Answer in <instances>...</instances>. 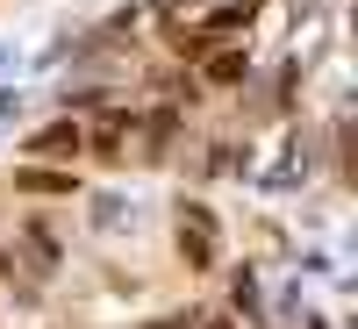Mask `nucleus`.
Segmentation results:
<instances>
[{
  "instance_id": "obj_2",
  "label": "nucleus",
  "mask_w": 358,
  "mask_h": 329,
  "mask_svg": "<svg viewBox=\"0 0 358 329\" xmlns=\"http://www.w3.org/2000/svg\"><path fill=\"white\" fill-rule=\"evenodd\" d=\"M15 187H22V193H72L79 179H72V172H50V165H22Z\"/></svg>"
},
{
  "instance_id": "obj_6",
  "label": "nucleus",
  "mask_w": 358,
  "mask_h": 329,
  "mask_svg": "<svg viewBox=\"0 0 358 329\" xmlns=\"http://www.w3.org/2000/svg\"><path fill=\"white\" fill-rule=\"evenodd\" d=\"M208 329H236V322H208Z\"/></svg>"
},
{
  "instance_id": "obj_5",
  "label": "nucleus",
  "mask_w": 358,
  "mask_h": 329,
  "mask_svg": "<svg viewBox=\"0 0 358 329\" xmlns=\"http://www.w3.org/2000/svg\"><path fill=\"white\" fill-rule=\"evenodd\" d=\"M208 79H215V86L244 79V50H215V57H208Z\"/></svg>"
},
{
  "instance_id": "obj_1",
  "label": "nucleus",
  "mask_w": 358,
  "mask_h": 329,
  "mask_svg": "<svg viewBox=\"0 0 358 329\" xmlns=\"http://www.w3.org/2000/svg\"><path fill=\"white\" fill-rule=\"evenodd\" d=\"M179 251H187V265L215 258V222H208V207H179Z\"/></svg>"
},
{
  "instance_id": "obj_4",
  "label": "nucleus",
  "mask_w": 358,
  "mask_h": 329,
  "mask_svg": "<svg viewBox=\"0 0 358 329\" xmlns=\"http://www.w3.org/2000/svg\"><path fill=\"white\" fill-rule=\"evenodd\" d=\"M258 15V0H222L215 15H208V36H222V29H236V22H251Z\"/></svg>"
},
{
  "instance_id": "obj_3",
  "label": "nucleus",
  "mask_w": 358,
  "mask_h": 329,
  "mask_svg": "<svg viewBox=\"0 0 358 329\" xmlns=\"http://www.w3.org/2000/svg\"><path fill=\"white\" fill-rule=\"evenodd\" d=\"M79 143H86V136H79V122H57V129H43V136H36V151H43V158H72Z\"/></svg>"
}]
</instances>
